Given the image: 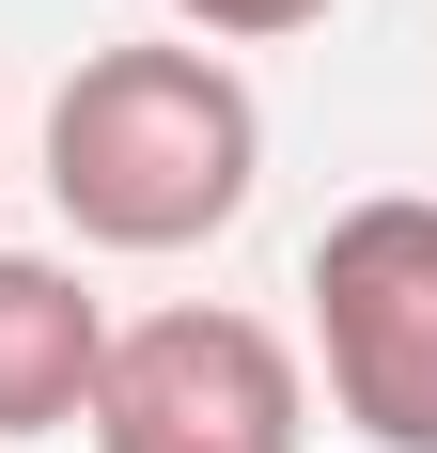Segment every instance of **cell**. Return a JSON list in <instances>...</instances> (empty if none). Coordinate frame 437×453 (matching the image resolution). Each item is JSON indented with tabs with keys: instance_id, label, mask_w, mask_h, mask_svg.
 Masks as SVG:
<instances>
[{
	"instance_id": "5",
	"label": "cell",
	"mask_w": 437,
	"mask_h": 453,
	"mask_svg": "<svg viewBox=\"0 0 437 453\" xmlns=\"http://www.w3.org/2000/svg\"><path fill=\"white\" fill-rule=\"evenodd\" d=\"M328 0H172V32L188 47H281V32H312Z\"/></svg>"
},
{
	"instance_id": "2",
	"label": "cell",
	"mask_w": 437,
	"mask_h": 453,
	"mask_svg": "<svg viewBox=\"0 0 437 453\" xmlns=\"http://www.w3.org/2000/svg\"><path fill=\"white\" fill-rule=\"evenodd\" d=\"M312 360H328V422L375 453H437V203L375 188L312 234Z\"/></svg>"
},
{
	"instance_id": "3",
	"label": "cell",
	"mask_w": 437,
	"mask_h": 453,
	"mask_svg": "<svg viewBox=\"0 0 437 453\" xmlns=\"http://www.w3.org/2000/svg\"><path fill=\"white\" fill-rule=\"evenodd\" d=\"M79 422H94V453H297L312 438V375H297V344L265 313L188 297V313L110 328Z\"/></svg>"
},
{
	"instance_id": "1",
	"label": "cell",
	"mask_w": 437,
	"mask_h": 453,
	"mask_svg": "<svg viewBox=\"0 0 437 453\" xmlns=\"http://www.w3.org/2000/svg\"><path fill=\"white\" fill-rule=\"evenodd\" d=\"M265 173V110L218 47H94L47 94V203L79 219V250H203L234 234Z\"/></svg>"
},
{
	"instance_id": "4",
	"label": "cell",
	"mask_w": 437,
	"mask_h": 453,
	"mask_svg": "<svg viewBox=\"0 0 437 453\" xmlns=\"http://www.w3.org/2000/svg\"><path fill=\"white\" fill-rule=\"evenodd\" d=\"M94 360H110L94 281L47 250H0V438H63L94 407Z\"/></svg>"
}]
</instances>
